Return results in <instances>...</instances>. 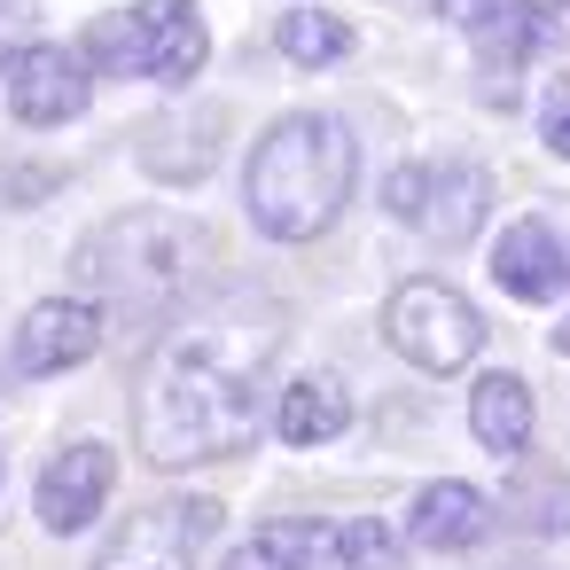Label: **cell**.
I'll use <instances>...</instances> for the list:
<instances>
[{
  "instance_id": "cell-1",
  "label": "cell",
  "mask_w": 570,
  "mask_h": 570,
  "mask_svg": "<svg viewBox=\"0 0 570 570\" xmlns=\"http://www.w3.org/2000/svg\"><path fill=\"white\" fill-rule=\"evenodd\" d=\"M282 313L274 305H227L196 328H173L141 375L134 438L149 469H196L235 461L274 430V360H282Z\"/></svg>"
},
{
  "instance_id": "cell-2",
  "label": "cell",
  "mask_w": 570,
  "mask_h": 570,
  "mask_svg": "<svg viewBox=\"0 0 570 570\" xmlns=\"http://www.w3.org/2000/svg\"><path fill=\"white\" fill-rule=\"evenodd\" d=\"M360 188V149L352 134L328 118V110H289L266 126V141L250 149V173H243V204L258 219V235L274 243H313L344 219Z\"/></svg>"
},
{
  "instance_id": "cell-3",
  "label": "cell",
  "mask_w": 570,
  "mask_h": 570,
  "mask_svg": "<svg viewBox=\"0 0 570 570\" xmlns=\"http://www.w3.org/2000/svg\"><path fill=\"white\" fill-rule=\"evenodd\" d=\"M79 274L118 328H165L212 274V235L173 212H118L102 235H87Z\"/></svg>"
},
{
  "instance_id": "cell-4",
  "label": "cell",
  "mask_w": 570,
  "mask_h": 570,
  "mask_svg": "<svg viewBox=\"0 0 570 570\" xmlns=\"http://www.w3.org/2000/svg\"><path fill=\"white\" fill-rule=\"evenodd\" d=\"M204 17L196 0H134L87 24V71L110 79H157V87H188L204 71Z\"/></svg>"
},
{
  "instance_id": "cell-5",
  "label": "cell",
  "mask_w": 570,
  "mask_h": 570,
  "mask_svg": "<svg viewBox=\"0 0 570 570\" xmlns=\"http://www.w3.org/2000/svg\"><path fill=\"white\" fill-rule=\"evenodd\" d=\"M383 344L399 360H414L422 375H461L484 352V313L453 289V282H399L383 305Z\"/></svg>"
},
{
  "instance_id": "cell-6",
  "label": "cell",
  "mask_w": 570,
  "mask_h": 570,
  "mask_svg": "<svg viewBox=\"0 0 570 570\" xmlns=\"http://www.w3.org/2000/svg\"><path fill=\"white\" fill-rule=\"evenodd\" d=\"M383 212H391L406 235L453 250V243H469V235L484 227V212H492V180H484V165H461V157L399 165V173L383 180Z\"/></svg>"
},
{
  "instance_id": "cell-7",
  "label": "cell",
  "mask_w": 570,
  "mask_h": 570,
  "mask_svg": "<svg viewBox=\"0 0 570 570\" xmlns=\"http://www.w3.org/2000/svg\"><path fill=\"white\" fill-rule=\"evenodd\" d=\"M212 539H219V500L180 492V500H157L134 523H118L110 547L95 554V570H204Z\"/></svg>"
},
{
  "instance_id": "cell-8",
  "label": "cell",
  "mask_w": 570,
  "mask_h": 570,
  "mask_svg": "<svg viewBox=\"0 0 570 570\" xmlns=\"http://www.w3.org/2000/svg\"><path fill=\"white\" fill-rule=\"evenodd\" d=\"M438 17L461 24L492 71H515L562 40V0H438Z\"/></svg>"
},
{
  "instance_id": "cell-9",
  "label": "cell",
  "mask_w": 570,
  "mask_h": 570,
  "mask_svg": "<svg viewBox=\"0 0 570 570\" xmlns=\"http://www.w3.org/2000/svg\"><path fill=\"white\" fill-rule=\"evenodd\" d=\"M102 328H110V321H102L95 297H48V305H32V313L17 321L9 360H17V375H63V367L95 360Z\"/></svg>"
},
{
  "instance_id": "cell-10",
  "label": "cell",
  "mask_w": 570,
  "mask_h": 570,
  "mask_svg": "<svg viewBox=\"0 0 570 570\" xmlns=\"http://www.w3.org/2000/svg\"><path fill=\"white\" fill-rule=\"evenodd\" d=\"M110 484H118V461H110V445H63L48 469H40V492H32V508H40V523L48 531H87L95 515H102V500H110Z\"/></svg>"
},
{
  "instance_id": "cell-11",
  "label": "cell",
  "mask_w": 570,
  "mask_h": 570,
  "mask_svg": "<svg viewBox=\"0 0 570 570\" xmlns=\"http://www.w3.org/2000/svg\"><path fill=\"white\" fill-rule=\"evenodd\" d=\"M274 531L289 539V554H297L305 570H406L399 531L375 523V515H352V523H313V515H297V523H274Z\"/></svg>"
},
{
  "instance_id": "cell-12",
  "label": "cell",
  "mask_w": 570,
  "mask_h": 570,
  "mask_svg": "<svg viewBox=\"0 0 570 570\" xmlns=\"http://www.w3.org/2000/svg\"><path fill=\"white\" fill-rule=\"evenodd\" d=\"M87 79L95 71L71 48H24L9 63V110H17V126H71L87 110Z\"/></svg>"
},
{
  "instance_id": "cell-13",
  "label": "cell",
  "mask_w": 570,
  "mask_h": 570,
  "mask_svg": "<svg viewBox=\"0 0 570 570\" xmlns=\"http://www.w3.org/2000/svg\"><path fill=\"white\" fill-rule=\"evenodd\" d=\"M484 531H492V500L461 476L422 484L414 508H406V539L430 547V554H469V547H484Z\"/></svg>"
},
{
  "instance_id": "cell-14",
  "label": "cell",
  "mask_w": 570,
  "mask_h": 570,
  "mask_svg": "<svg viewBox=\"0 0 570 570\" xmlns=\"http://www.w3.org/2000/svg\"><path fill=\"white\" fill-rule=\"evenodd\" d=\"M492 282H500L508 297H523V305H547V297L570 282V258H562L554 227H547V219H515V227L492 243Z\"/></svg>"
},
{
  "instance_id": "cell-15",
  "label": "cell",
  "mask_w": 570,
  "mask_h": 570,
  "mask_svg": "<svg viewBox=\"0 0 570 570\" xmlns=\"http://www.w3.org/2000/svg\"><path fill=\"white\" fill-rule=\"evenodd\" d=\"M469 430H476V445H492V453H523L531 430H539L531 383H523V375H476V391H469Z\"/></svg>"
},
{
  "instance_id": "cell-16",
  "label": "cell",
  "mask_w": 570,
  "mask_h": 570,
  "mask_svg": "<svg viewBox=\"0 0 570 570\" xmlns=\"http://www.w3.org/2000/svg\"><path fill=\"white\" fill-rule=\"evenodd\" d=\"M344 422H352V399H344L328 375L282 383V406H274V438H282V445H328Z\"/></svg>"
},
{
  "instance_id": "cell-17",
  "label": "cell",
  "mask_w": 570,
  "mask_h": 570,
  "mask_svg": "<svg viewBox=\"0 0 570 570\" xmlns=\"http://www.w3.org/2000/svg\"><path fill=\"white\" fill-rule=\"evenodd\" d=\"M508 515H515V531H531V539H562L570 531V469H547V461H515V476H508Z\"/></svg>"
},
{
  "instance_id": "cell-18",
  "label": "cell",
  "mask_w": 570,
  "mask_h": 570,
  "mask_svg": "<svg viewBox=\"0 0 570 570\" xmlns=\"http://www.w3.org/2000/svg\"><path fill=\"white\" fill-rule=\"evenodd\" d=\"M274 48H282L289 63L321 71V63H344V56H352V24L328 17V9H289V17H274Z\"/></svg>"
},
{
  "instance_id": "cell-19",
  "label": "cell",
  "mask_w": 570,
  "mask_h": 570,
  "mask_svg": "<svg viewBox=\"0 0 570 570\" xmlns=\"http://www.w3.org/2000/svg\"><path fill=\"white\" fill-rule=\"evenodd\" d=\"M219 570H305V562H297V554H289V539L266 523V531H258V539H243V547H235Z\"/></svg>"
},
{
  "instance_id": "cell-20",
  "label": "cell",
  "mask_w": 570,
  "mask_h": 570,
  "mask_svg": "<svg viewBox=\"0 0 570 570\" xmlns=\"http://www.w3.org/2000/svg\"><path fill=\"white\" fill-rule=\"evenodd\" d=\"M539 141H547L554 157H570V79H554V87L539 95Z\"/></svg>"
},
{
  "instance_id": "cell-21",
  "label": "cell",
  "mask_w": 570,
  "mask_h": 570,
  "mask_svg": "<svg viewBox=\"0 0 570 570\" xmlns=\"http://www.w3.org/2000/svg\"><path fill=\"white\" fill-rule=\"evenodd\" d=\"M24 24H32V0H0V71L24 56V48H17V40H24Z\"/></svg>"
},
{
  "instance_id": "cell-22",
  "label": "cell",
  "mask_w": 570,
  "mask_h": 570,
  "mask_svg": "<svg viewBox=\"0 0 570 570\" xmlns=\"http://www.w3.org/2000/svg\"><path fill=\"white\" fill-rule=\"evenodd\" d=\"M554 352H562V360H570V321H562V328H554Z\"/></svg>"
}]
</instances>
